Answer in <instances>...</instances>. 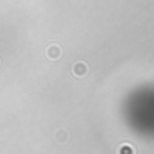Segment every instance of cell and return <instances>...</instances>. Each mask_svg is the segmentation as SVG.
<instances>
[{
	"label": "cell",
	"mask_w": 154,
	"mask_h": 154,
	"mask_svg": "<svg viewBox=\"0 0 154 154\" xmlns=\"http://www.w3.org/2000/svg\"><path fill=\"white\" fill-rule=\"evenodd\" d=\"M72 70H74V74H75V75L82 77L84 74H86V70H88V66H86V63H75Z\"/></svg>",
	"instance_id": "7a4b0ae2"
},
{
	"label": "cell",
	"mask_w": 154,
	"mask_h": 154,
	"mask_svg": "<svg viewBox=\"0 0 154 154\" xmlns=\"http://www.w3.org/2000/svg\"><path fill=\"white\" fill-rule=\"evenodd\" d=\"M45 54H47V57H48V59L56 61V59H59V57H61L63 50H61V47H59V45H48V48L45 50Z\"/></svg>",
	"instance_id": "6da1fadb"
},
{
	"label": "cell",
	"mask_w": 154,
	"mask_h": 154,
	"mask_svg": "<svg viewBox=\"0 0 154 154\" xmlns=\"http://www.w3.org/2000/svg\"><path fill=\"white\" fill-rule=\"evenodd\" d=\"M118 154H134V151H133L129 145H122V147L118 149Z\"/></svg>",
	"instance_id": "3957f363"
},
{
	"label": "cell",
	"mask_w": 154,
	"mask_h": 154,
	"mask_svg": "<svg viewBox=\"0 0 154 154\" xmlns=\"http://www.w3.org/2000/svg\"><path fill=\"white\" fill-rule=\"evenodd\" d=\"M66 140V133L65 131H59L57 133V142H65Z\"/></svg>",
	"instance_id": "277c9868"
}]
</instances>
